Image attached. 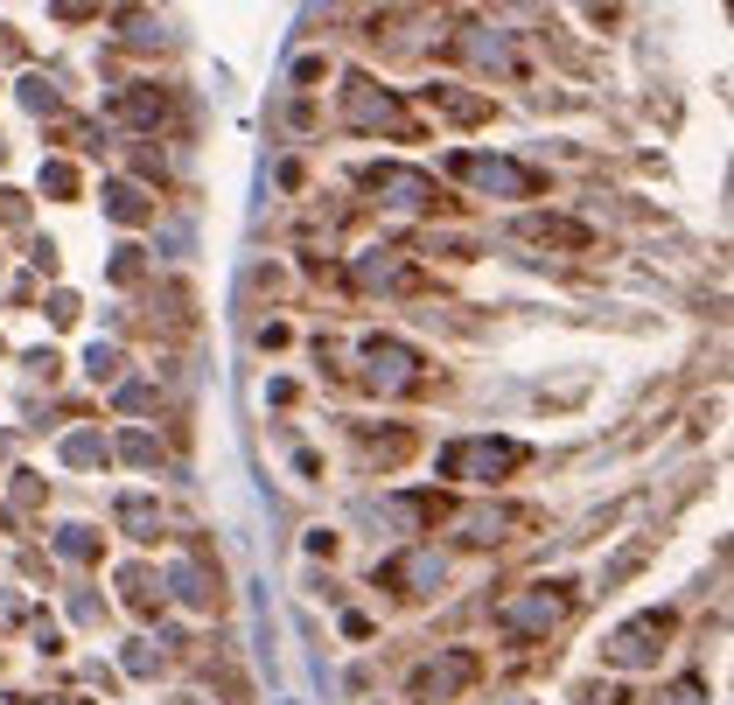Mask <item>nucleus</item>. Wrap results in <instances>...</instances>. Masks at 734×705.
<instances>
[{
  "label": "nucleus",
  "instance_id": "aec40b11",
  "mask_svg": "<svg viewBox=\"0 0 734 705\" xmlns=\"http://www.w3.org/2000/svg\"><path fill=\"white\" fill-rule=\"evenodd\" d=\"M64 559H91V531H64Z\"/></svg>",
  "mask_w": 734,
  "mask_h": 705
},
{
  "label": "nucleus",
  "instance_id": "f3484780",
  "mask_svg": "<svg viewBox=\"0 0 734 705\" xmlns=\"http://www.w3.org/2000/svg\"><path fill=\"white\" fill-rule=\"evenodd\" d=\"M112 217H120V224H140V217H147V203H140V189H126V182H120V189H112Z\"/></svg>",
  "mask_w": 734,
  "mask_h": 705
},
{
  "label": "nucleus",
  "instance_id": "9b49d317",
  "mask_svg": "<svg viewBox=\"0 0 734 705\" xmlns=\"http://www.w3.org/2000/svg\"><path fill=\"white\" fill-rule=\"evenodd\" d=\"M364 364L379 385H413V371H420V356L406 350V342H364Z\"/></svg>",
  "mask_w": 734,
  "mask_h": 705
},
{
  "label": "nucleus",
  "instance_id": "423d86ee",
  "mask_svg": "<svg viewBox=\"0 0 734 705\" xmlns=\"http://www.w3.org/2000/svg\"><path fill=\"white\" fill-rule=\"evenodd\" d=\"M455 175H462V182H476V189H489V196H518V203L545 189L539 168H524V161H497V155H455Z\"/></svg>",
  "mask_w": 734,
  "mask_h": 705
},
{
  "label": "nucleus",
  "instance_id": "2eb2a0df",
  "mask_svg": "<svg viewBox=\"0 0 734 705\" xmlns=\"http://www.w3.org/2000/svg\"><path fill=\"white\" fill-rule=\"evenodd\" d=\"M434 105L448 112V120H462V126H476V120H489V99H462L455 84H434Z\"/></svg>",
  "mask_w": 734,
  "mask_h": 705
},
{
  "label": "nucleus",
  "instance_id": "39448f33",
  "mask_svg": "<svg viewBox=\"0 0 734 705\" xmlns=\"http://www.w3.org/2000/svg\"><path fill=\"white\" fill-rule=\"evenodd\" d=\"M665 636H671V615H665V607H651V615H636V622L616 628L609 650H601V663H616V671H644V663H657Z\"/></svg>",
  "mask_w": 734,
  "mask_h": 705
},
{
  "label": "nucleus",
  "instance_id": "ddd939ff",
  "mask_svg": "<svg viewBox=\"0 0 734 705\" xmlns=\"http://www.w3.org/2000/svg\"><path fill=\"white\" fill-rule=\"evenodd\" d=\"M120 112H126L134 126H161V120H168V99H161L155 84H134V91L120 99Z\"/></svg>",
  "mask_w": 734,
  "mask_h": 705
},
{
  "label": "nucleus",
  "instance_id": "6ab92c4d",
  "mask_svg": "<svg viewBox=\"0 0 734 705\" xmlns=\"http://www.w3.org/2000/svg\"><path fill=\"white\" fill-rule=\"evenodd\" d=\"M22 99H29L35 112H56V91H49L43 78H29V84H22Z\"/></svg>",
  "mask_w": 734,
  "mask_h": 705
},
{
  "label": "nucleus",
  "instance_id": "a211bd4d",
  "mask_svg": "<svg viewBox=\"0 0 734 705\" xmlns=\"http://www.w3.org/2000/svg\"><path fill=\"white\" fill-rule=\"evenodd\" d=\"M43 189H49V196H70V189H78V175L56 161V168H43Z\"/></svg>",
  "mask_w": 734,
  "mask_h": 705
},
{
  "label": "nucleus",
  "instance_id": "4be33fe9",
  "mask_svg": "<svg viewBox=\"0 0 734 705\" xmlns=\"http://www.w3.org/2000/svg\"><path fill=\"white\" fill-rule=\"evenodd\" d=\"M0 705H14V698H0Z\"/></svg>",
  "mask_w": 734,
  "mask_h": 705
},
{
  "label": "nucleus",
  "instance_id": "f8f14e48",
  "mask_svg": "<svg viewBox=\"0 0 734 705\" xmlns=\"http://www.w3.org/2000/svg\"><path fill=\"white\" fill-rule=\"evenodd\" d=\"M379 580H385V587H399V594H427V587L441 580V559H434V552H413V559H392Z\"/></svg>",
  "mask_w": 734,
  "mask_h": 705
},
{
  "label": "nucleus",
  "instance_id": "0eeeda50",
  "mask_svg": "<svg viewBox=\"0 0 734 705\" xmlns=\"http://www.w3.org/2000/svg\"><path fill=\"white\" fill-rule=\"evenodd\" d=\"M567 607H574V594L567 587H524V601H504V628H511L518 643H532V636H545V628H560L567 622Z\"/></svg>",
  "mask_w": 734,
  "mask_h": 705
},
{
  "label": "nucleus",
  "instance_id": "412c9836",
  "mask_svg": "<svg viewBox=\"0 0 734 705\" xmlns=\"http://www.w3.org/2000/svg\"><path fill=\"white\" fill-rule=\"evenodd\" d=\"M182 705H203V698H182Z\"/></svg>",
  "mask_w": 734,
  "mask_h": 705
},
{
  "label": "nucleus",
  "instance_id": "f257e3e1",
  "mask_svg": "<svg viewBox=\"0 0 734 705\" xmlns=\"http://www.w3.org/2000/svg\"><path fill=\"white\" fill-rule=\"evenodd\" d=\"M343 120L357 133H385V140H413V133H420V120H413V112L392 99L379 78H364V70H350V78H343Z\"/></svg>",
  "mask_w": 734,
  "mask_h": 705
},
{
  "label": "nucleus",
  "instance_id": "6e6552de",
  "mask_svg": "<svg viewBox=\"0 0 734 705\" xmlns=\"http://www.w3.org/2000/svg\"><path fill=\"white\" fill-rule=\"evenodd\" d=\"M357 280H364V287H385V294H413L420 287V265L406 252H392V245H371V252H357Z\"/></svg>",
  "mask_w": 734,
  "mask_h": 705
},
{
  "label": "nucleus",
  "instance_id": "f03ea898",
  "mask_svg": "<svg viewBox=\"0 0 734 705\" xmlns=\"http://www.w3.org/2000/svg\"><path fill=\"white\" fill-rule=\"evenodd\" d=\"M524 468V447L518 441H455L441 454V475L448 482H504V475Z\"/></svg>",
  "mask_w": 734,
  "mask_h": 705
},
{
  "label": "nucleus",
  "instance_id": "9d476101",
  "mask_svg": "<svg viewBox=\"0 0 734 705\" xmlns=\"http://www.w3.org/2000/svg\"><path fill=\"white\" fill-rule=\"evenodd\" d=\"M518 238L524 245H553V252H588V245H595V231H588V224H574V217H524Z\"/></svg>",
  "mask_w": 734,
  "mask_h": 705
},
{
  "label": "nucleus",
  "instance_id": "dca6fc26",
  "mask_svg": "<svg viewBox=\"0 0 734 705\" xmlns=\"http://www.w3.org/2000/svg\"><path fill=\"white\" fill-rule=\"evenodd\" d=\"M120 524H126V531H140V538H155V524H161V510H155V503H147V497H126V503H120Z\"/></svg>",
  "mask_w": 734,
  "mask_h": 705
},
{
  "label": "nucleus",
  "instance_id": "4468645a",
  "mask_svg": "<svg viewBox=\"0 0 734 705\" xmlns=\"http://www.w3.org/2000/svg\"><path fill=\"white\" fill-rule=\"evenodd\" d=\"M176 594L190 601V607H211V601H217V580L203 573L196 559H182V566H176Z\"/></svg>",
  "mask_w": 734,
  "mask_h": 705
},
{
  "label": "nucleus",
  "instance_id": "1a4fd4ad",
  "mask_svg": "<svg viewBox=\"0 0 734 705\" xmlns=\"http://www.w3.org/2000/svg\"><path fill=\"white\" fill-rule=\"evenodd\" d=\"M518 524H532V510H511V503H489V510H462V538L468 545H504V531H518Z\"/></svg>",
  "mask_w": 734,
  "mask_h": 705
},
{
  "label": "nucleus",
  "instance_id": "7ed1b4c3",
  "mask_svg": "<svg viewBox=\"0 0 734 705\" xmlns=\"http://www.w3.org/2000/svg\"><path fill=\"white\" fill-rule=\"evenodd\" d=\"M476 678H483V657L476 650H441L434 663H420V671L406 678V698L413 705H448L455 692H468Z\"/></svg>",
  "mask_w": 734,
  "mask_h": 705
},
{
  "label": "nucleus",
  "instance_id": "20e7f679",
  "mask_svg": "<svg viewBox=\"0 0 734 705\" xmlns=\"http://www.w3.org/2000/svg\"><path fill=\"white\" fill-rule=\"evenodd\" d=\"M364 196H379L385 209H441V203H448L427 168H399V161L364 168Z\"/></svg>",
  "mask_w": 734,
  "mask_h": 705
}]
</instances>
